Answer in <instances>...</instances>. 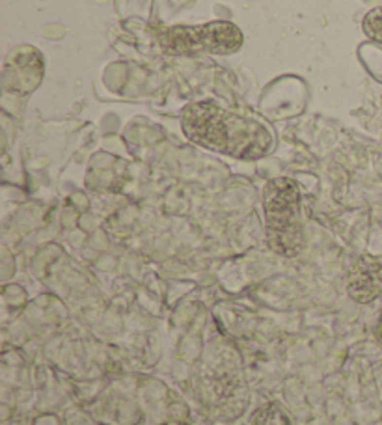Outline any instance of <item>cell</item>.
Here are the masks:
<instances>
[{
  "instance_id": "cell-3",
  "label": "cell",
  "mask_w": 382,
  "mask_h": 425,
  "mask_svg": "<svg viewBox=\"0 0 382 425\" xmlns=\"http://www.w3.org/2000/svg\"><path fill=\"white\" fill-rule=\"evenodd\" d=\"M161 45L172 54H192V52H218L229 54L243 45V35L237 26L216 21L204 26H174L161 34Z\"/></svg>"
},
{
  "instance_id": "cell-5",
  "label": "cell",
  "mask_w": 382,
  "mask_h": 425,
  "mask_svg": "<svg viewBox=\"0 0 382 425\" xmlns=\"http://www.w3.org/2000/svg\"><path fill=\"white\" fill-rule=\"evenodd\" d=\"M254 425H289L285 414L274 407H267L255 418Z\"/></svg>"
},
{
  "instance_id": "cell-2",
  "label": "cell",
  "mask_w": 382,
  "mask_h": 425,
  "mask_svg": "<svg viewBox=\"0 0 382 425\" xmlns=\"http://www.w3.org/2000/svg\"><path fill=\"white\" fill-rule=\"evenodd\" d=\"M267 231L274 250L295 254L302 243L298 220V190L289 179H276L265 192Z\"/></svg>"
},
{
  "instance_id": "cell-4",
  "label": "cell",
  "mask_w": 382,
  "mask_h": 425,
  "mask_svg": "<svg viewBox=\"0 0 382 425\" xmlns=\"http://www.w3.org/2000/svg\"><path fill=\"white\" fill-rule=\"evenodd\" d=\"M364 30L371 39L382 45V8H377L367 13L364 21Z\"/></svg>"
},
{
  "instance_id": "cell-6",
  "label": "cell",
  "mask_w": 382,
  "mask_h": 425,
  "mask_svg": "<svg viewBox=\"0 0 382 425\" xmlns=\"http://www.w3.org/2000/svg\"><path fill=\"white\" fill-rule=\"evenodd\" d=\"M168 425H177V424H168Z\"/></svg>"
},
{
  "instance_id": "cell-1",
  "label": "cell",
  "mask_w": 382,
  "mask_h": 425,
  "mask_svg": "<svg viewBox=\"0 0 382 425\" xmlns=\"http://www.w3.org/2000/svg\"><path fill=\"white\" fill-rule=\"evenodd\" d=\"M183 129L196 144L235 157H259L271 145V136L263 125L209 103L188 106L183 116Z\"/></svg>"
}]
</instances>
